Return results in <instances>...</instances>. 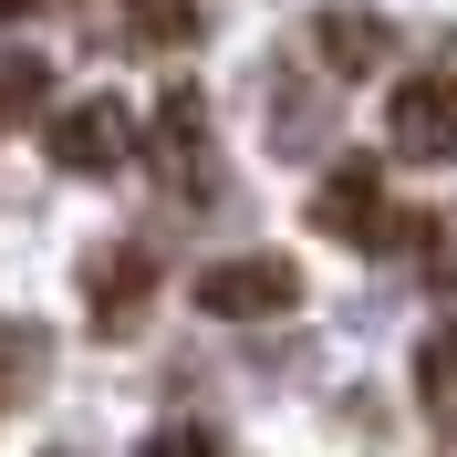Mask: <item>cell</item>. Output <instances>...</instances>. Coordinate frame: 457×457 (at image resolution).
Returning a JSON list of instances; mask_svg holds the SVG:
<instances>
[{"instance_id":"cell-1","label":"cell","mask_w":457,"mask_h":457,"mask_svg":"<svg viewBox=\"0 0 457 457\" xmlns=\"http://www.w3.org/2000/svg\"><path fill=\"white\" fill-rule=\"evenodd\" d=\"M312 228L343 239V250H395L405 228H427V219H405V208L385 198V167H374V156H343V167H322V187H312Z\"/></svg>"},{"instance_id":"cell-2","label":"cell","mask_w":457,"mask_h":457,"mask_svg":"<svg viewBox=\"0 0 457 457\" xmlns=\"http://www.w3.org/2000/svg\"><path fill=\"white\" fill-rule=\"evenodd\" d=\"M42 145H53L62 177H125L145 136H136V104H125V94H73V104H53Z\"/></svg>"},{"instance_id":"cell-3","label":"cell","mask_w":457,"mask_h":457,"mask_svg":"<svg viewBox=\"0 0 457 457\" xmlns=\"http://www.w3.org/2000/svg\"><path fill=\"white\" fill-rule=\"evenodd\" d=\"M187 302L219 312V322H281V312H302V260H281V250L208 260L198 281H187Z\"/></svg>"},{"instance_id":"cell-4","label":"cell","mask_w":457,"mask_h":457,"mask_svg":"<svg viewBox=\"0 0 457 457\" xmlns=\"http://www.w3.org/2000/svg\"><path fill=\"white\" fill-rule=\"evenodd\" d=\"M385 156H405V167H447L457 156V42L436 73H405L395 104H385Z\"/></svg>"},{"instance_id":"cell-5","label":"cell","mask_w":457,"mask_h":457,"mask_svg":"<svg viewBox=\"0 0 457 457\" xmlns=\"http://www.w3.org/2000/svg\"><path fill=\"white\" fill-rule=\"evenodd\" d=\"M312 53H322V73L364 84L374 62L395 53V21H385V11H353V0H333V11H312Z\"/></svg>"},{"instance_id":"cell-6","label":"cell","mask_w":457,"mask_h":457,"mask_svg":"<svg viewBox=\"0 0 457 457\" xmlns=\"http://www.w3.org/2000/svg\"><path fill=\"white\" fill-rule=\"evenodd\" d=\"M156 177L167 187H208V104H198V84H177L156 104Z\"/></svg>"},{"instance_id":"cell-7","label":"cell","mask_w":457,"mask_h":457,"mask_svg":"<svg viewBox=\"0 0 457 457\" xmlns=\"http://www.w3.org/2000/svg\"><path fill=\"white\" fill-rule=\"evenodd\" d=\"M145 302H156V250H114V260H94V333H136L145 322Z\"/></svg>"},{"instance_id":"cell-8","label":"cell","mask_w":457,"mask_h":457,"mask_svg":"<svg viewBox=\"0 0 457 457\" xmlns=\"http://www.w3.org/2000/svg\"><path fill=\"white\" fill-rule=\"evenodd\" d=\"M416 405H427L436 436H457V322H436V333L416 343Z\"/></svg>"},{"instance_id":"cell-9","label":"cell","mask_w":457,"mask_h":457,"mask_svg":"<svg viewBox=\"0 0 457 457\" xmlns=\"http://www.w3.org/2000/svg\"><path fill=\"white\" fill-rule=\"evenodd\" d=\"M42 94H53V73L31 53H0V136H21V114H42Z\"/></svg>"},{"instance_id":"cell-10","label":"cell","mask_w":457,"mask_h":457,"mask_svg":"<svg viewBox=\"0 0 457 457\" xmlns=\"http://www.w3.org/2000/svg\"><path fill=\"white\" fill-rule=\"evenodd\" d=\"M42 364H53V343L21 333V322H0V405H21V385H42Z\"/></svg>"},{"instance_id":"cell-11","label":"cell","mask_w":457,"mask_h":457,"mask_svg":"<svg viewBox=\"0 0 457 457\" xmlns=\"http://www.w3.org/2000/svg\"><path fill=\"white\" fill-rule=\"evenodd\" d=\"M125 21H136V42H187L198 31V0H125Z\"/></svg>"},{"instance_id":"cell-12","label":"cell","mask_w":457,"mask_h":457,"mask_svg":"<svg viewBox=\"0 0 457 457\" xmlns=\"http://www.w3.org/2000/svg\"><path fill=\"white\" fill-rule=\"evenodd\" d=\"M427 228H436V239H427V270L457 291V219H427Z\"/></svg>"},{"instance_id":"cell-13","label":"cell","mask_w":457,"mask_h":457,"mask_svg":"<svg viewBox=\"0 0 457 457\" xmlns=\"http://www.w3.org/2000/svg\"><path fill=\"white\" fill-rule=\"evenodd\" d=\"M53 11H73V0H0V21H53Z\"/></svg>"}]
</instances>
